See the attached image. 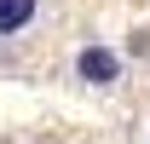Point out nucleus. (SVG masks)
I'll return each mask as SVG.
<instances>
[{
	"mask_svg": "<svg viewBox=\"0 0 150 144\" xmlns=\"http://www.w3.org/2000/svg\"><path fill=\"white\" fill-rule=\"evenodd\" d=\"M52 0H0V52H23L46 29Z\"/></svg>",
	"mask_w": 150,
	"mask_h": 144,
	"instance_id": "f257e3e1",
	"label": "nucleus"
},
{
	"mask_svg": "<svg viewBox=\"0 0 150 144\" xmlns=\"http://www.w3.org/2000/svg\"><path fill=\"white\" fill-rule=\"evenodd\" d=\"M75 81L81 87H115L121 81V58L110 46H81L75 52Z\"/></svg>",
	"mask_w": 150,
	"mask_h": 144,
	"instance_id": "f03ea898",
	"label": "nucleus"
}]
</instances>
